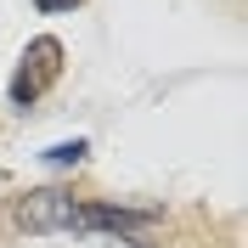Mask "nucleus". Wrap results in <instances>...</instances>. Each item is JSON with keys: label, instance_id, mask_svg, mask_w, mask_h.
Listing matches in <instances>:
<instances>
[{"label": "nucleus", "instance_id": "423d86ee", "mask_svg": "<svg viewBox=\"0 0 248 248\" xmlns=\"http://www.w3.org/2000/svg\"><path fill=\"white\" fill-rule=\"evenodd\" d=\"M0 248H6V243H0Z\"/></svg>", "mask_w": 248, "mask_h": 248}, {"label": "nucleus", "instance_id": "20e7f679", "mask_svg": "<svg viewBox=\"0 0 248 248\" xmlns=\"http://www.w3.org/2000/svg\"><path fill=\"white\" fill-rule=\"evenodd\" d=\"M85 153H91V147H85V141H57V147H46V153H40V158H46V164H51V170H74V164H85Z\"/></svg>", "mask_w": 248, "mask_h": 248}, {"label": "nucleus", "instance_id": "7ed1b4c3", "mask_svg": "<svg viewBox=\"0 0 248 248\" xmlns=\"http://www.w3.org/2000/svg\"><path fill=\"white\" fill-rule=\"evenodd\" d=\"M158 209H124V203H79V226L85 232H141V226H153Z\"/></svg>", "mask_w": 248, "mask_h": 248}, {"label": "nucleus", "instance_id": "f257e3e1", "mask_svg": "<svg viewBox=\"0 0 248 248\" xmlns=\"http://www.w3.org/2000/svg\"><path fill=\"white\" fill-rule=\"evenodd\" d=\"M12 220H17V232H29V237L74 232L79 226V203L62 186H34V192H17L12 198Z\"/></svg>", "mask_w": 248, "mask_h": 248}, {"label": "nucleus", "instance_id": "39448f33", "mask_svg": "<svg viewBox=\"0 0 248 248\" xmlns=\"http://www.w3.org/2000/svg\"><path fill=\"white\" fill-rule=\"evenodd\" d=\"M34 6L51 17V12H74V6H85V0H34Z\"/></svg>", "mask_w": 248, "mask_h": 248}, {"label": "nucleus", "instance_id": "f03ea898", "mask_svg": "<svg viewBox=\"0 0 248 248\" xmlns=\"http://www.w3.org/2000/svg\"><path fill=\"white\" fill-rule=\"evenodd\" d=\"M57 74H62V46H57V40H34V46L23 51L17 79H12V108H34Z\"/></svg>", "mask_w": 248, "mask_h": 248}]
</instances>
